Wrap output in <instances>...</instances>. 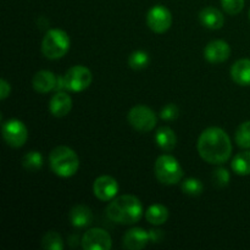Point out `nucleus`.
Wrapping results in <instances>:
<instances>
[{"label": "nucleus", "mask_w": 250, "mask_h": 250, "mask_svg": "<svg viewBox=\"0 0 250 250\" xmlns=\"http://www.w3.org/2000/svg\"><path fill=\"white\" fill-rule=\"evenodd\" d=\"M200 158L211 165H222L232 154L231 138L220 127H209L199 136L197 144Z\"/></svg>", "instance_id": "f257e3e1"}, {"label": "nucleus", "mask_w": 250, "mask_h": 250, "mask_svg": "<svg viewBox=\"0 0 250 250\" xmlns=\"http://www.w3.org/2000/svg\"><path fill=\"white\" fill-rule=\"evenodd\" d=\"M106 215L116 224L134 225L143 216V205L134 195H120L109 203L106 207Z\"/></svg>", "instance_id": "f03ea898"}, {"label": "nucleus", "mask_w": 250, "mask_h": 250, "mask_svg": "<svg viewBox=\"0 0 250 250\" xmlns=\"http://www.w3.org/2000/svg\"><path fill=\"white\" fill-rule=\"evenodd\" d=\"M49 165L56 176L62 178L72 177L80 168V158L73 149L59 146L49 154Z\"/></svg>", "instance_id": "7ed1b4c3"}, {"label": "nucleus", "mask_w": 250, "mask_h": 250, "mask_svg": "<svg viewBox=\"0 0 250 250\" xmlns=\"http://www.w3.org/2000/svg\"><path fill=\"white\" fill-rule=\"evenodd\" d=\"M70 44V37L65 31L59 28L49 29L42 42V53L49 60H58L67 54Z\"/></svg>", "instance_id": "20e7f679"}, {"label": "nucleus", "mask_w": 250, "mask_h": 250, "mask_svg": "<svg viewBox=\"0 0 250 250\" xmlns=\"http://www.w3.org/2000/svg\"><path fill=\"white\" fill-rule=\"evenodd\" d=\"M155 177L161 185L173 186L181 182L183 178V168L178 160L172 155L164 154L160 155L154 165Z\"/></svg>", "instance_id": "39448f33"}, {"label": "nucleus", "mask_w": 250, "mask_h": 250, "mask_svg": "<svg viewBox=\"0 0 250 250\" xmlns=\"http://www.w3.org/2000/svg\"><path fill=\"white\" fill-rule=\"evenodd\" d=\"M127 121L136 131L146 133L155 128L156 115L150 107L146 105H136L129 110Z\"/></svg>", "instance_id": "423d86ee"}, {"label": "nucleus", "mask_w": 250, "mask_h": 250, "mask_svg": "<svg viewBox=\"0 0 250 250\" xmlns=\"http://www.w3.org/2000/svg\"><path fill=\"white\" fill-rule=\"evenodd\" d=\"M92 71L82 65L72 66L63 75L66 89L71 92H83L92 84Z\"/></svg>", "instance_id": "0eeeda50"}, {"label": "nucleus", "mask_w": 250, "mask_h": 250, "mask_svg": "<svg viewBox=\"0 0 250 250\" xmlns=\"http://www.w3.org/2000/svg\"><path fill=\"white\" fill-rule=\"evenodd\" d=\"M2 138L11 148H21L28 139V129L20 120L11 119L2 122Z\"/></svg>", "instance_id": "6e6552de"}, {"label": "nucleus", "mask_w": 250, "mask_h": 250, "mask_svg": "<svg viewBox=\"0 0 250 250\" xmlns=\"http://www.w3.org/2000/svg\"><path fill=\"white\" fill-rule=\"evenodd\" d=\"M146 24L154 33L163 34L172 24V15L164 5H155L146 14Z\"/></svg>", "instance_id": "1a4fd4ad"}, {"label": "nucleus", "mask_w": 250, "mask_h": 250, "mask_svg": "<svg viewBox=\"0 0 250 250\" xmlns=\"http://www.w3.org/2000/svg\"><path fill=\"white\" fill-rule=\"evenodd\" d=\"M81 246L84 250H110L112 248V239L105 229H90L83 234Z\"/></svg>", "instance_id": "9d476101"}, {"label": "nucleus", "mask_w": 250, "mask_h": 250, "mask_svg": "<svg viewBox=\"0 0 250 250\" xmlns=\"http://www.w3.org/2000/svg\"><path fill=\"white\" fill-rule=\"evenodd\" d=\"M119 183L111 176H100L93 183V193L102 202H111L119 193Z\"/></svg>", "instance_id": "9b49d317"}, {"label": "nucleus", "mask_w": 250, "mask_h": 250, "mask_svg": "<svg viewBox=\"0 0 250 250\" xmlns=\"http://www.w3.org/2000/svg\"><path fill=\"white\" fill-rule=\"evenodd\" d=\"M229 55H231V46L222 39L210 42L204 49V58L210 63L225 62L229 58Z\"/></svg>", "instance_id": "f8f14e48"}, {"label": "nucleus", "mask_w": 250, "mask_h": 250, "mask_svg": "<svg viewBox=\"0 0 250 250\" xmlns=\"http://www.w3.org/2000/svg\"><path fill=\"white\" fill-rule=\"evenodd\" d=\"M149 241H150L149 232L136 227V229H131L125 233L124 239H122V246L125 249L128 250H142L146 248Z\"/></svg>", "instance_id": "ddd939ff"}, {"label": "nucleus", "mask_w": 250, "mask_h": 250, "mask_svg": "<svg viewBox=\"0 0 250 250\" xmlns=\"http://www.w3.org/2000/svg\"><path fill=\"white\" fill-rule=\"evenodd\" d=\"M72 109V98L67 93L59 90L51 97L49 103V111L55 117H65Z\"/></svg>", "instance_id": "4468645a"}, {"label": "nucleus", "mask_w": 250, "mask_h": 250, "mask_svg": "<svg viewBox=\"0 0 250 250\" xmlns=\"http://www.w3.org/2000/svg\"><path fill=\"white\" fill-rule=\"evenodd\" d=\"M56 84H58V78L51 71L48 70L38 71L32 80L33 89L41 94H45V93L54 90L56 88Z\"/></svg>", "instance_id": "2eb2a0df"}, {"label": "nucleus", "mask_w": 250, "mask_h": 250, "mask_svg": "<svg viewBox=\"0 0 250 250\" xmlns=\"http://www.w3.org/2000/svg\"><path fill=\"white\" fill-rule=\"evenodd\" d=\"M199 21L207 28L220 29L225 24V16L216 7L208 6L199 12Z\"/></svg>", "instance_id": "dca6fc26"}, {"label": "nucleus", "mask_w": 250, "mask_h": 250, "mask_svg": "<svg viewBox=\"0 0 250 250\" xmlns=\"http://www.w3.org/2000/svg\"><path fill=\"white\" fill-rule=\"evenodd\" d=\"M231 78L238 85H250V59H239L232 65Z\"/></svg>", "instance_id": "f3484780"}, {"label": "nucleus", "mask_w": 250, "mask_h": 250, "mask_svg": "<svg viewBox=\"0 0 250 250\" xmlns=\"http://www.w3.org/2000/svg\"><path fill=\"white\" fill-rule=\"evenodd\" d=\"M70 221L73 227L84 229L93 222V212L85 205H76L70 211Z\"/></svg>", "instance_id": "a211bd4d"}, {"label": "nucleus", "mask_w": 250, "mask_h": 250, "mask_svg": "<svg viewBox=\"0 0 250 250\" xmlns=\"http://www.w3.org/2000/svg\"><path fill=\"white\" fill-rule=\"evenodd\" d=\"M155 142L159 148L163 149L164 151H171L176 148L177 137H176L173 129H171L167 126H163L156 129Z\"/></svg>", "instance_id": "6ab92c4d"}, {"label": "nucleus", "mask_w": 250, "mask_h": 250, "mask_svg": "<svg viewBox=\"0 0 250 250\" xmlns=\"http://www.w3.org/2000/svg\"><path fill=\"white\" fill-rule=\"evenodd\" d=\"M146 221L154 226L164 225L168 219V210L163 204H153L146 209Z\"/></svg>", "instance_id": "aec40b11"}, {"label": "nucleus", "mask_w": 250, "mask_h": 250, "mask_svg": "<svg viewBox=\"0 0 250 250\" xmlns=\"http://www.w3.org/2000/svg\"><path fill=\"white\" fill-rule=\"evenodd\" d=\"M231 167L238 176L250 175V150L237 154L232 160Z\"/></svg>", "instance_id": "412c9836"}, {"label": "nucleus", "mask_w": 250, "mask_h": 250, "mask_svg": "<svg viewBox=\"0 0 250 250\" xmlns=\"http://www.w3.org/2000/svg\"><path fill=\"white\" fill-rule=\"evenodd\" d=\"M43 155L39 151L32 150L28 151L22 158V166L24 170L29 171V172H37L43 167Z\"/></svg>", "instance_id": "4be33fe9"}, {"label": "nucleus", "mask_w": 250, "mask_h": 250, "mask_svg": "<svg viewBox=\"0 0 250 250\" xmlns=\"http://www.w3.org/2000/svg\"><path fill=\"white\" fill-rule=\"evenodd\" d=\"M149 62H150L149 54L143 50H136L128 56V65L134 71H141L148 67Z\"/></svg>", "instance_id": "5701e85b"}, {"label": "nucleus", "mask_w": 250, "mask_h": 250, "mask_svg": "<svg viewBox=\"0 0 250 250\" xmlns=\"http://www.w3.org/2000/svg\"><path fill=\"white\" fill-rule=\"evenodd\" d=\"M42 248L45 250H62L63 241L55 231H49L42 238Z\"/></svg>", "instance_id": "b1692460"}, {"label": "nucleus", "mask_w": 250, "mask_h": 250, "mask_svg": "<svg viewBox=\"0 0 250 250\" xmlns=\"http://www.w3.org/2000/svg\"><path fill=\"white\" fill-rule=\"evenodd\" d=\"M181 189L185 194L190 195V197H198L204 190V186H203L202 181L198 180V178L189 177L183 181L182 185H181Z\"/></svg>", "instance_id": "393cba45"}, {"label": "nucleus", "mask_w": 250, "mask_h": 250, "mask_svg": "<svg viewBox=\"0 0 250 250\" xmlns=\"http://www.w3.org/2000/svg\"><path fill=\"white\" fill-rule=\"evenodd\" d=\"M236 143L239 148L250 149V121L239 125L236 131Z\"/></svg>", "instance_id": "a878e982"}, {"label": "nucleus", "mask_w": 250, "mask_h": 250, "mask_svg": "<svg viewBox=\"0 0 250 250\" xmlns=\"http://www.w3.org/2000/svg\"><path fill=\"white\" fill-rule=\"evenodd\" d=\"M244 4L246 0H221V6L226 14L232 15H238L244 9Z\"/></svg>", "instance_id": "bb28decb"}, {"label": "nucleus", "mask_w": 250, "mask_h": 250, "mask_svg": "<svg viewBox=\"0 0 250 250\" xmlns=\"http://www.w3.org/2000/svg\"><path fill=\"white\" fill-rule=\"evenodd\" d=\"M212 181L216 187L224 188L229 186V181H231V175H229V170H226L225 167H219L212 173Z\"/></svg>", "instance_id": "cd10ccee"}, {"label": "nucleus", "mask_w": 250, "mask_h": 250, "mask_svg": "<svg viewBox=\"0 0 250 250\" xmlns=\"http://www.w3.org/2000/svg\"><path fill=\"white\" fill-rule=\"evenodd\" d=\"M178 114H180V109L176 104H167L166 106L163 107L160 112V117L164 120V121H173L178 117Z\"/></svg>", "instance_id": "c85d7f7f"}, {"label": "nucleus", "mask_w": 250, "mask_h": 250, "mask_svg": "<svg viewBox=\"0 0 250 250\" xmlns=\"http://www.w3.org/2000/svg\"><path fill=\"white\" fill-rule=\"evenodd\" d=\"M11 92V87H10L9 82L4 78L0 80V100H5L10 95Z\"/></svg>", "instance_id": "c756f323"}, {"label": "nucleus", "mask_w": 250, "mask_h": 250, "mask_svg": "<svg viewBox=\"0 0 250 250\" xmlns=\"http://www.w3.org/2000/svg\"><path fill=\"white\" fill-rule=\"evenodd\" d=\"M149 237H150V241L153 243H159V242L163 241L164 233L161 229H150L149 231Z\"/></svg>", "instance_id": "7c9ffc66"}, {"label": "nucleus", "mask_w": 250, "mask_h": 250, "mask_svg": "<svg viewBox=\"0 0 250 250\" xmlns=\"http://www.w3.org/2000/svg\"><path fill=\"white\" fill-rule=\"evenodd\" d=\"M249 20H250V10H249Z\"/></svg>", "instance_id": "2f4dec72"}]
</instances>
